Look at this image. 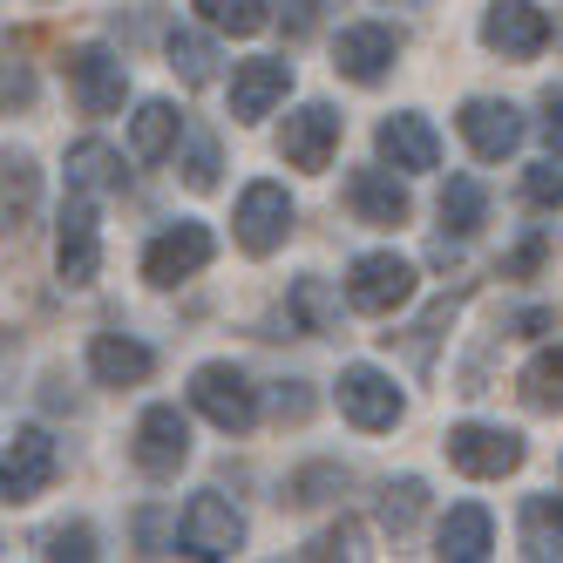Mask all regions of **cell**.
Instances as JSON below:
<instances>
[{"label": "cell", "mask_w": 563, "mask_h": 563, "mask_svg": "<svg viewBox=\"0 0 563 563\" xmlns=\"http://www.w3.org/2000/svg\"><path fill=\"white\" fill-rule=\"evenodd\" d=\"M190 408L205 421H218L224 434H245L258 421V394H252V380L238 374L231 360H211V367L190 374Z\"/></svg>", "instance_id": "1"}, {"label": "cell", "mask_w": 563, "mask_h": 563, "mask_svg": "<svg viewBox=\"0 0 563 563\" xmlns=\"http://www.w3.org/2000/svg\"><path fill=\"white\" fill-rule=\"evenodd\" d=\"M408 299H415V265H408V258H394V252L353 258V272H346V306H353V312L387 319L394 306H408Z\"/></svg>", "instance_id": "2"}, {"label": "cell", "mask_w": 563, "mask_h": 563, "mask_svg": "<svg viewBox=\"0 0 563 563\" xmlns=\"http://www.w3.org/2000/svg\"><path fill=\"white\" fill-rule=\"evenodd\" d=\"M211 252H218V238L197 224V218H177L170 231H156V238H150L143 278H150V286H184V278H197V272L211 265Z\"/></svg>", "instance_id": "3"}, {"label": "cell", "mask_w": 563, "mask_h": 563, "mask_svg": "<svg viewBox=\"0 0 563 563\" xmlns=\"http://www.w3.org/2000/svg\"><path fill=\"white\" fill-rule=\"evenodd\" d=\"M238 245H245L252 258H265V252H278L292 238V197H286V184H272V177H258V184H245V197H238Z\"/></svg>", "instance_id": "4"}, {"label": "cell", "mask_w": 563, "mask_h": 563, "mask_svg": "<svg viewBox=\"0 0 563 563\" xmlns=\"http://www.w3.org/2000/svg\"><path fill=\"white\" fill-rule=\"evenodd\" d=\"M449 462L475 482H503L522 468V434L516 428H482V421H462L449 428Z\"/></svg>", "instance_id": "5"}, {"label": "cell", "mask_w": 563, "mask_h": 563, "mask_svg": "<svg viewBox=\"0 0 563 563\" xmlns=\"http://www.w3.org/2000/svg\"><path fill=\"white\" fill-rule=\"evenodd\" d=\"M550 14L537 8V0H496L489 14H482V48H496V55H509V62H530V55H543L550 48Z\"/></svg>", "instance_id": "6"}, {"label": "cell", "mask_w": 563, "mask_h": 563, "mask_svg": "<svg viewBox=\"0 0 563 563\" xmlns=\"http://www.w3.org/2000/svg\"><path fill=\"white\" fill-rule=\"evenodd\" d=\"M340 415H346L360 434H380V428H394L400 415H408V400H400V387H394L380 367H367V360H360V367L340 374Z\"/></svg>", "instance_id": "7"}, {"label": "cell", "mask_w": 563, "mask_h": 563, "mask_svg": "<svg viewBox=\"0 0 563 563\" xmlns=\"http://www.w3.org/2000/svg\"><path fill=\"white\" fill-rule=\"evenodd\" d=\"M177 543H184V556H238L245 550V516H238L218 489H205V496H190Z\"/></svg>", "instance_id": "8"}, {"label": "cell", "mask_w": 563, "mask_h": 563, "mask_svg": "<svg viewBox=\"0 0 563 563\" xmlns=\"http://www.w3.org/2000/svg\"><path fill=\"white\" fill-rule=\"evenodd\" d=\"M55 265H62L68 286H96V272H102V238H96V205H89V190H68V205H62Z\"/></svg>", "instance_id": "9"}, {"label": "cell", "mask_w": 563, "mask_h": 563, "mask_svg": "<svg viewBox=\"0 0 563 563\" xmlns=\"http://www.w3.org/2000/svg\"><path fill=\"white\" fill-rule=\"evenodd\" d=\"M68 96L82 115H115L130 96V68L115 62L109 48H75L68 55Z\"/></svg>", "instance_id": "10"}, {"label": "cell", "mask_w": 563, "mask_h": 563, "mask_svg": "<svg viewBox=\"0 0 563 563\" xmlns=\"http://www.w3.org/2000/svg\"><path fill=\"white\" fill-rule=\"evenodd\" d=\"M55 482V441L48 428H14L8 434V462H0V496L8 503H34Z\"/></svg>", "instance_id": "11"}, {"label": "cell", "mask_w": 563, "mask_h": 563, "mask_svg": "<svg viewBox=\"0 0 563 563\" xmlns=\"http://www.w3.org/2000/svg\"><path fill=\"white\" fill-rule=\"evenodd\" d=\"M190 462V421L170 408V400H156V408H143V421H136V468L143 475H177Z\"/></svg>", "instance_id": "12"}, {"label": "cell", "mask_w": 563, "mask_h": 563, "mask_svg": "<svg viewBox=\"0 0 563 563\" xmlns=\"http://www.w3.org/2000/svg\"><path fill=\"white\" fill-rule=\"evenodd\" d=\"M340 150V115L327 102H306L286 115V130H278V156H286L292 170H327Z\"/></svg>", "instance_id": "13"}, {"label": "cell", "mask_w": 563, "mask_h": 563, "mask_svg": "<svg viewBox=\"0 0 563 563\" xmlns=\"http://www.w3.org/2000/svg\"><path fill=\"white\" fill-rule=\"evenodd\" d=\"M286 89H292V62H278V55L238 62V75H231V115H238V123H265V115L286 102Z\"/></svg>", "instance_id": "14"}, {"label": "cell", "mask_w": 563, "mask_h": 563, "mask_svg": "<svg viewBox=\"0 0 563 563\" xmlns=\"http://www.w3.org/2000/svg\"><path fill=\"white\" fill-rule=\"evenodd\" d=\"M462 143L482 156V164H503V156H516L522 150V115L509 109V102H489V96H475V102H462Z\"/></svg>", "instance_id": "15"}, {"label": "cell", "mask_w": 563, "mask_h": 563, "mask_svg": "<svg viewBox=\"0 0 563 563\" xmlns=\"http://www.w3.org/2000/svg\"><path fill=\"white\" fill-rule=\"evenodd\" d=\"M394 55H400V34L380 27V21L340 27V42H333V68L346 75V82H380V75L394 68Z\"/></svg>", "instance_id": "16"}, {"label": "cell", "mask_w": 563, "mask_h": 563, "mask_svg": "<svg viewBox=\"0 0 563 563\" xmlns=\"http://www.w3.org/2000/svg\"><path fill=\"white\" fill-rule=\"evenodd\" d=\"M89 374L102 387H143L156 374V353L143 340H130V333H96L89 340Z\"/></svg>", "instance_id": "17"}, {"label": "cell", "mask_w": 563, "mask_h": 563, "mask_svg": "<svg viewBox=\"0 0 563 563\" xmlns=\"http://www.w3.org/2000/svg\"><path fill=\"white\" fill-rule=\"evenodd\" d=\"M374 143H380V156L394 170H434L441 164V136L421 123L415 109H400V115H387V123L374 130Z\"/></svg>", "instance_id": "18"}, {"label": "cell", "mask_w": 563, "mask_h": 563, "mask_svg": "<svg viewBox=\"0 0 563 563\" xmlns=\"http://www.w3.org/2000/svg\"><path fill=\"white\" fill-rule=\"evenodd\" d=\"M346 205H353V218L360 224H380V231H394V224H408V190L394 184V170H353L346 177Z\"/></svg>", "instance_id": "19"}, {"label": "cell", "mask_w": 563, "mask_h": 563, "mask_svg": "<svg viewBox=\"0 0 563 563\" xmlns=\"http://www.w3.org/2000/svg\"><path fill=\"white\" fill-rule=\"evenodd\" d=\"M441 556H449V563H482V556H489V543H496V522H489V509H482V503H462V509H449V516H441Z\"/></svg>", "instance_id": "20"}, {"label": "cell", "mask_w": 563, "mask_h": 563, "mask_svg": "<svg viewBox=\"0 0 563 563\" xmlns=\"http://www.w3.org/2000/svg\"><path fill=\"white\" fill-rule=\"evenodd\" d=\"M68 190H89V197H109V190H123V156H115L109 143H75L68 150Z\"/></svg>", "instance_id": "21"}, {"label": "cell", "mask_w": 563, "mask_h": 563, "mask_svg": "<svg viewBox=\"0 0 563 563\" xmlns=\"http://www.w3.org/2000/svg\"><path fill=\"white\" fill-rule=\"evenodd\" d=\"M522 556H537V563L563 556V503L556 496H530V503H522Z\"/></svg>", "instance_id": "22"}, {"label": "cell", "mask_w": 563, "mask_h": 563, "mask_svg": "<svg viewBox=\"0 0 563 563\" xmlns=\"http://www.w3.org/2000/svg\"><path fill=\"white\" fill-rule=\"evenodd\" d=\"M177 130H184V115H177L170 102H143V109H136V123H130V150H136V164H156V156H170Z\"/></svg>", "instance_id": "23"}, {"label": "cell", "mask_w": 563, "mask_h": 563, "mask_svg": "<svg viewBox=\"0 0 563 563\" xmlns=\"http://www.w3.org/2000/svg\"><path fill=\"white\" fill-rule=\"evenodd\" d=\"M482 211H489V190L475 177H449V190H441V231L468 238V231H482Z\"/></svg>", "instance_id": "24"}, {"label": "cell", "mask_w": 563, "mask_h": 563, "mask_svg": "<svg viewBox=\"0 0 563 563\" xmlns=\"http://www.w3.org/2000/svg\"><path fill=\"white\" fill-rule=\"evenodd\" d=\"M522 400L543 415H563V346H543L530 367H522Z\"/></svg>", "instance_id": "25"}, {"label": "cell", "mask_w": 563, "mask_h": 563, "mask_svg": "<svg viewBox=\"0 0 563 563\" xmlns=\"http://www.w3.org/2000/svg\"><path fill=\"white\" fill-rule=\"evenodd\" d=\"M197 21L218 34H258L272 21V0H197Z\"/></svg>", "instance_id": "26"}, {"label": "cell", "mask_w": 563, "mask_h": 563, "mask_svg": "<svg viewBox=\"0 0 563 563\" xmlns=\"http://www.w3.org/2000/svg\"><path fill=\"white\" fill-rule=\"evenodd\" d=\"M421 509H428V482L421 475H400V482H387V496H380V522L400 537V530H415L421 522Z\"/></svg>", "instance_id": "27"}, {"label": "cell", "mask_w": 563, "mask_h": 563, "mask_svg": "<svg viewBox=\"0 0 563 563\" xmlns=\"http://www.w3.org/2000/svg\"><path fill=\"white\" fill-rule=\"evenodd\" d=\"M170 68L184 75V82H211V48L205 42H197V34H170Z\"/></svg>", "instance_id": "28"}, {"label": "cell", "mask_w": 563, "mask_h": 563, "mask_svg": "<svg viewBox=\"0 0 563 563\" xmlns=\"http://www.w3.org/2000/svg\"><path fill=\"white\" fill-rule=\"evenodd\" d=\"M42 556H75V563H89V556H96V530H89V522H62V530L42 537Z\"/></svg>", "instance_id": "29"}, {"label": "cell", "mask_w": 563, "mask_h": 563, "mask_svg": "<svg viewBox=\"0 0 563 563\" xmlns=\"http://www.w3.org/2000/svg\"><path fill=\"white\" fill-rule=\"evenodd\" d=\"M34 205V164L27 156H8V224H21Z\"/></svg>", "instance_id": "30"}, {"label": "cell", "mask_w": 563, "mask_h": 563, "mask_svg": "<svg viewBox=\"0 0 563 563\" xmlns=\"http://www.w3.org/2000/svg\"><path fill=\"white\" fill-rule=\"evenodd\" d=\"M522 197H530L537 211H556V205H563V170H556V164H537L530 177H522Z\"/></svg>", "instance_id": "31"}, {"label": "cell", "mask_w": 563, "mask_h": 563, "mask_svg": "<svg viewBox=\"0 0 563 563\" xmlns=\"http://www.w3.org/2000/svg\"><path fill=\"white\" fill-rule=\"evenodd\" d=\"M184 184H190V190H211V184H218V143H211V136L190 143V156H184Z\"/></svg>", "instance_id": "32"}, {"label": "cell", "mask_w": 563, "mask_h": 563, "mask_svg": "<svg viewBox=\"0 0 563 563\" xmlns=\"http://www.w3.org/2000/svg\"><path fill=\"white\" fill-rule=\"evenodd\" d=\"M299 556H360V522H340V530H327V537H312Z\"/></svg>", "instance_id": "33"}, {"label": "cell", "mask_w": 563, "mask_h": 563, "mask_svg": "<svg viewBox=\"0 0 563 563\" xmlns=\"http://www.w3.org/2000/svg\"><path fill=\"white\" fill-rule=\"evenodd\" d=\"M543 252H550V238H543V231H537V238H522V245H516V252L503 258V272H509V278H522V272H537V265H543Z\"/></svg>", "instance_id": "34"}, {"label": "cell", "mask_w": 563, "mask_h": 563, "mask_svg": "<svg viewBox=\"0 0 563 563\" xmlns=\"http://www.w3.org/2000/svg\"><path fill=\"white\" fill-rule=\"evenodd\" d=\"M543 130H550V150L563 156V89H550V96H543Z\"/></svg>", "instance_id": "35"}, {"label": "cell", "mask_w": 563, "mask_h": 563, "mask_svg": "<svg viewBox=\"0 0 563 563\" xmlns=\"http://www.w3.org/2000/svg\"><path fill=\"white\" fill-rule=\"evenodd\" d=\"M556 42H563V21H556Z\"/></svg>", "instance_id": "36"}]
</instances>
